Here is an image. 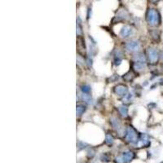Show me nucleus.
<instances>
[{
	"label": "nucleus",
	"mask_w": 163,
	"mask_h": 163,
	"mask_svg": "<svg viewBox=\"0 0 163 163\" xmlns=\"http://www.w3.org/2000/svg\"><path fill=\"white\" fill-rule=\"evenodd\" d=\"M146 21L151 26H158L161 22V16L157 9L149 8L146 12Z\"/></svg>",
	"instance_id": "f257e3e1"
},
{
	"label": "nucleus",
	"mask_w": 163,
	"mask_h": 163,
	"mask_svg": "<svg viewBox=\"0 0 163 163\" xmlns=\"http://www.w3.org/2000/svg\"><path fill=\"white\" fill-rule=\"evenodd\" d=\"M140 137L138 132L132 127H128L126 130V134H125V140L127 143L131 144V145H137V144L140 141Z\"/></svg>",
	"instance_id": "f03ea898"
},
{
	"label": "nucleus",
	"mask_w": 163,
	"mask_h": 163,
	"mask_svg": "<svg viewBox=\"0 0 163 163\" xmlns=\"http://www.w3.org/2000/svg\"><path fill=\"white\" fill-rule=\"evenodd\" d=\"M135 158V153L131 151H127L122 153L121 155L116 158L117 163H128L132 161Z\"/></svg>",
	"instance_id": "7ed1b4c3"
},
{
	"label": "nucleus",
	"mask_w": 163,
	"mask_h": 163,
	"mask_svg": "<svg viewBox=\"0 0 163 163\" xmlns=\"http://www.w3.org/2000/svg\"><path fill=\"white\" fill-rule=\"evenodd\" d=\"M148 58L149 60L150 63H157L159 59V54L158 51L153 47H149L148 48Z\"/></svg>",
	"instance_id": "20e7f679"
},
{
	"label": "nucleus",
	"mask_w": 163,
	"mask_h": 163,
	"mask_svg": "<svg viewBox=\"0 0 163 163\" xmlns=\"http://www.w3.org/2000/svg\"><path fill=\"white\" fill-rule=\"evenodd\" d=\"M125 48L127 49L128 51H131V52H134L136 51L140 48V42L138 41H129L127 42V43L125 44Z\"/></svg>",
	"instance_id": "39448f33"
},
{
	"label": "nucleus",
	"mask_w": 163,
	"mask_h": 163,
	"mask_svg": "<svg viewBox=\"0 0 163 163\" xmlns=\"http://www.w3.org/2000/svg\"><path fill=\"white\" fill-rule=\"evenodd\" d=\"M113 91L115 94L120 96H125L127 95V91H128V88L126 85L124 84H118L117 86L113 88Z\"/></svg>",
	"instance_id": "423d86ee"
},
{
	"label": "nucleus",
	"mask_w": 163,
	"mask_h": 163,
	"mask_svg": "<svg viewBox=\"0 0 163 163\" xmlns=\"http://www.w3.org/2000/svg\"><path fill=\"white\" fill-rule=\"evenodd\" d=\"M150 145V140L149 136H147L146 134H142L140 137V141L137 144L136 146H138L139 148L140 147H149Z\"/></svg>",
	"instance_id": "0eeeda50"
},
{
	"label": "nucleus",
	"mask_w": 163,
	"mask_h": 163,
	"mask_svg": "<svg viewBox=\"0 0 163 163\" xmlns=\"http://www.w3.org/2000/svg\"><path fill=\"white\" fill-rule=\"evenodd\" d=\"M146 56L144 53H138L134 56V62L137 64H146Z\"/></svg>",
	"instance_id": "6e6552de"
},
{
	"label": "nucleus",
	"mask_w": 163,
	"mask_h": 163,
	"mask_svg": "<svg viewBox=\"0 0 163 163\" xmlns=\"http://www.w3.org/2000/svg\"><path fill=\"white\" fill-rule=\"evenodd\" d=\"M132 29L131 26L129 25H125L124 27H122V29L120 31V35L123 38H126L127 37L130 36V34H131Z\"/></svg>",
	"instance_id": "1a4fd4ad"
},
{
	"label": "nucleus",
	"mask_w": 163,
	"mask_h": 163,
	"mask_svg": "<svg viewBox=\"0 0 163 163\" xmlns=\"http://www.w3.org/2000/svg\"><path fill=\"white\" fill-rule=\"evenodd\" d=\"M110 123L112 125V127H113V129L117 130V131H119L122 127V123L120 122V120L117 118H110Z\"/></svg>",
	"instance_id": "9d476101"
},
{
	"label": "nucleus",
	"mask_w": 163,
	"mask_h": 163,
	"mask_svg": "<svg viewBox=\"0 0 163 163\" xmlns=\"http://www.w3.org/2000/svg\"><path fill=\"white\" fill-rule=\"evenodd\" d=\"M118 111L121 114V116L123 118H127L128 117V108L127 105L122 104L118 107Z\"/></svg>",
	"instance_id": "9b49d317"
},
{
	"label": "nucleus",
	"mask_w": 163,
	"mask_h": 163,
	"mask_svg": "<svg viewBox=\"0 0 163 163\" xmlns=\"http://www.w3.org/2000/svg\"><path fill=\"white\" fill-rule=\"evenodd\" d=\"M86 111V107L82 104H78L77 105V109H76V113H77V117H81L82 115Z\"/></svg>",
	"instance_id": "f8f14e48"
},
{
	"label": "nucleus",
	"mask_w": 163,
	"mask_h": 163,
	"mask_svg": "<svg viewBox=\"0 0 163 163\" xmlns=\"http://www.w3.org/2000/svg\"><path fill=\"white\" fill-rule=\"evenodd\" d=\"M135 77V73L133 71H129L124 76H123V79L126 82H131Z\"/></svg>",
	"instance_id": "ddd939ff"
},
{
	"label": "nucleus",
	"mask_w": 163,
	"mask_h": 163,
	"mask_svg": "<svg viewBox=\"0 0 163 163\" xmlns=\"http://www.w3.org/2000/svg\"><path fill=\"white\" fill-rule=\"evenodd\" d=\"M83 31H82V23H81V19L79 17H77V35L78 37H80L82 35Z\"/></svg>",
	"instance_id": "4468645a"
},
{
	"label": "nucleus",
	"mask_w": 163,
	"mask_h": 163,
	"mask_svg": "<svg viewBox=\"0 0 163 163\" xmlns=\"http://www.w3.org/2000/svg\"><path fill=\"white\" fill-rule=\"evenodd\" d=\"M113 142H114V139H113V136L111 134H109V133H107L106 136H105V143H106V145L111 146L113 144Z\"/></svg>",
	"instance_id": "2eb2a0df"
},
{
	"label": "nucleus",
	"mask_w": 163,
	"mask_h": 163,
	"mask_svg": "<svg viewBox=\"0 0 163 163\" xmlns=\"http://www.w3.org/2000/svg\"><path fill=\"white\" fill-rule=\"evenodd\" d=\"M151 37L154 41L158 42L159 39H160V34L158 30H153L151 32Z\"/></svg>",
	"instance_id": "dca6fc26"
},
{
	"label": "nucleus",
	"mask_w": 163,
	"mask_h": 163,
	"mask_svg": "<svg viewBox=\"0 0 163 163\" xmlns=\"http://www.w3.org/2000/svg\"><path fill=\"white\" fill-rule=\"evenodd\" d=\"M82 100L86 102V104H92V99H91V97L89 95H87V94H83V95H82Z\"/></svg>",
	"instance_id": "f3484780"
},
{
	"label": "nucleus",
	"mask_w": 163,
	"mask_h": 163,
	"mask_svg": "<svg viewBox=\"0 0 163 163\" xmlns=\"http://www.w3.org/2000/svg\"><path fill=\"white\" fill-rule=\"evenodd\" d=\"M81 90L83 92V94H88L91 91V86L89 85H83L82 86Z\"/></svg>",
	"instance_id": "a211bd4d"
},
{
	"label": "nucleus",
	"mask_w": 163,
	"mask_h": 163,
	"mask_svg": "<svg viewBox=\"0 0 163 163\" xmlns=\"http://www.w3.org/2000/svg\"><path fill=\"white\" fill-rule=\"evenodd\" d=\"M87 155H88L89 158H93L95 156V151L93 149H90L88 151V154Z\"/></svg>",
	"instance_id": "6ab92c4d"
},
{
	"label": "nucleus",
	"mask_w": 163,
	"mask_h": 163,
	"mask_svg": "<svg viewBox=\"0 0 163 163\" xmlns=\"http://www.w3.org/2000/svg\"><path fill=\"white\" fill-rule=\"evenodd\" d=\"M90 12H91V8H89L88 9V14H87V18L89 19V17H90Z\"/></svg>",
	"instance_id": "aec40b11"
},
{
	"label": "nucleus",
	"mask_w": 163,
	"mask_h": 163,
	"mask_svg": "<svg viewBox=\"0 0 163 163\" xmlns=\"http://www.w3.org/2000/svg\"><path fill=\"white\" fill-rule=\"evenodd\" d=\"M161 56H162V59L163 60V51H162V55H161Z\"/></svg>",
	"instance_id": "412c9836"
},
{
	"label": "nucleus",
	"mask_w": 163,
	"mask_h": 163,
	"mask_svg": "<svg viewBox=\"0 0 163 163\" xmlns=\"http://www.w3.org/2000/svg\"><path fill=\"white\" fill-rule=\"evenodd\" d=\"M162 68H163V64H162Z\"/></svg>",
	"instance_id": "4be33fe9"
}]
</instances>
